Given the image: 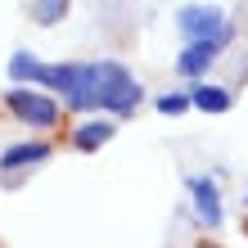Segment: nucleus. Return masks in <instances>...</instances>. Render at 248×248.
Listing matches in <instances>:
<instances>
[{"label": "nucleus", "mask_w": 248, "mask_h": 248, "mask_svg": "<svg viewBox=\"0 0 248 248\" xmlns=\"http://www.w3.org/2000/svg\"><path fill=\"white\" fill-rule=\"evenodd\" d=\"M91 99H95V108H104V113H131L140 104V81L113 59L91 63Z\"/></svg>", "instance_id": "1"}, {"label": "nucleus", "mask_w": 248, "mask_h": 248, "mask_svg": "<svg viewBox=\"0 0 248 248\" xmlns=\"http://www.w3.org/2000/svg\"><path fill=\"white\" fill-rule=\"evenodd\" d=\"M154 104H158V113H167V118H176V113H185V108H189V95L171 91V95H158Z\"/></svg>", "instance_id": "11"}, {"label": "nucleus", "mask_w": 248, "mask_h": 248, "mask_svg": "<svg viewBox=\"0 0 248 248\" xmlns=\"http://www.w3.org/2000/svg\"><path fill=\"white\" fill-rule=\"evenodd\" d=\"M68 14V0H32V18L41 27H50V23H59Z\"/></svg>", "instance_id": "10"}, {"label": "nucleus", "mask_w": 248, "mask_h": 248, "mask_svg": "<svg viewBox=\"0 0 248 248\" xmlns=\"http://www.w3.org/2000/svg\"><path fill=\"white\" fill-rule=\"evenodd\" d=\"M194 248H217V244H208V239H203V244H194Z\"/></svg>", "instance_id": "12"}, {"label": "nucleus", "mask_w": 248, "mask_h": 248, "mask_svg": "<svg viewBox=\"0 0 248 248\" xmlns=\"http://www.w3.org/2000/svg\"><path fill=\"white\" fill-rule=\"evenodd\" d=\"M189 104H194L199 113H226V108H230V91H226V86L199 81L194 91H189Z\"/></svg>", "instance_id": "8"}, {"label": "nucleus", "mask_w": 248, "mask_h": 248, "mask_svg": "<svg viewBox=\"0 0 248 248\" xmlns=\"http://www.w3.org/2000/svg\"><path fill=\"white\" fill-rule=\"evenodd\" d=\"M189 194H194V212L203 226H221V194H217V181L212 176H194L189 181Z\"/></svg>", "instance_id": "4"}, {"label": "nucleus", "mask_w": 248, "mask_h": 248, "mask_svg": "<svg viewBox=\"0 0 248 248\" xmlns=\"http://www.w3.org/2000/svg\"><path fill=\"white\" fill-rule=\"evenodd\" d=\"M221 46H226V41H194V46H185L181 59H176V72H181V77H203V72L217 63Z\"/></svg>", "instance_id": "5"}, {"label": "nucleus", "mask_w": 248, "mask_h": 248, "mask_svg": "<svg viewBox=\"0 0 248 248\" xmlns=\"http://www.w3.org/2000/svg\"><path fill=\"white\" fill-rule=\"evenodd\" d=\"M113 131H118V126H113L108 118H91V122H81L77 131H72V149L95 154L99 144H108V140H113Z\"/></svg>", "instance_id": "6"}, {"label": "nucleus", "mask_w": 248, "mask_h": 248, "mask_svg": "<svg viewBox=\"0 0 248 248\" xmlns=\"http://www.w3.org/2000/svg\"><path fill=\"white\" fill-rule=\"evenodd\" d=\"M176 27H181V36L194 46V41H226V14L217 9V5H185L176 14Z\"/></svg>", "instance_id": "2"}, {"label": "nucleus", "mask_w": 248, "mask_h": 248, "mask_svg": "<svg viewBox=\"0 0 248 248\" xmlns=\"http://www.w3.org/2000/svg\"><path fill=\"white\" fill-rule=\"evenodd\" d=\"M41 158H50V144H41V140H23V144H9L5 154H0V167H32L41 163Z\"/></svg>", "instance_id": "7"}, {"label": "nucleus", "mask_w": 248, "mask_h": 248, "mask_svg": "<svg viewBox=\"0 0 248 248\" xmlns=\"http://www.w3.org/2000/svg\"><path fill=\"white\" fill-rule=\"evenodd\" d=\"M41 68H46V63H41L36 59V54H27V50H18V54H14V59H9V77L14 81H41Z\"/></svg>", "instance_id": "9"}, {"label": "nucleus", "mask_w": 248, "mask_h": 248, "mask_svg": "<svg viewBox=\"0 0 248 248\" xmlns=\"http://www.w3.org/2000/svg\"><path fill=\"white\" fill-rule=\"evenodd\" d=\"M244 203H248V199H244Z\"/></svg>", "instance_id": "13"}, {"label": "nucleus", "mask_w": 248, "mask_h": 248, "mask_svg": "<svg viewBox=\"0 0 248 248\" xmlns=\"http://www.w3.org/2000/svg\"><path fill=\"white\" fill-rule=\"evenodd\" d=\"M5 99H9V108L18 113L23 122H32V126H54L59 122V104H54L50 95H41V91H23L18 86V91H9Z\"/></svg>", "instance_id": "3"}]
</instances>
